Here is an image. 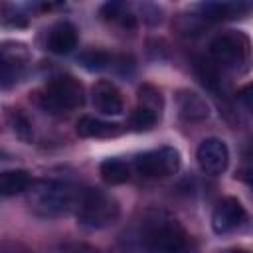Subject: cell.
<instances>
[{
  "instance_id": "cell-14",
  "label": "cell",
  "mask_w": 253,
  "mask_h": 253,
  "mask_svg": "<svg viewBox=\"0 0 253 253\" xmlns=\"http://www.w3.org/2000/svg\"><path fill=\"white\" fill-rule=\"evenodd\" d=\"M30 186H32V176L26 170L12 168L0 172V196H16L28 192Z\"/></svg>"
},
{
  "instance_id": "cell-8",
  "label": "cell",
  "mask_w": 253,
  "mask_h": 253,
  "mask_svg": "<svg viewBox=\"0 0 253 253\" xmlns=\"http://www.w3.org/2000/svg\"><path fill=\"white\" fill-rule=\"evenodd\" d=\"M247 223V211L237 198H223L211 211V229L217 235H229L239 231Z\"/></svg>"
},
{
  "instance_id": "cell-5",
  "label": "cell",
  "mask_w": 253,
  "mask_h": 253,
  "mask_svg": "<svg viewBox=\"0 0 253 253\" xmlns=\"http://www.w3.org/2000/svg\"><path fill=\"white\" fill-rule=\"evenodd\" d=\"M210 59L223 69H245L249 61V40L241 32H221L210 42Z\"/></svg>"
},
{
  "instance_id": "cell-12",
  "label": "cell",
  "mask_w": 253,
  "mask_h": 253,
  "mask_svg": "<svg viewBox=\"0 0 253 253\" xmlns=\"http://www.w3.org/2000/svg\"><path fill=\"white\" fill-rule=\"evenodd\" d=\"M178 113L184 121L196 123L210 117V107L206 99L194 91H180L178 93Z\"/></svg>"
},
{
  "instance_id": "cell-17",
  "label": "cell",
  "mask_w": 253,
  "mask_h": 253,
  "mask_svg": "<svg viewBox=\"0 0 253 253\" xmlns=\"http://www.w3.org/2000/svg\"><path fill=\"white\" fill-rule=\"evenodd\" d=\"M194 69H196V75L200 77V81L211 89V91H217L219 85H221V79H219V67L211 61V59H196L194 61Z\"/></svg>"
},
{
  "instance_id": "cell-9",
  "label": "cell",
  "mask_w": 253,
  "mask_h": 253,
  "mask_svg": "<svg viewBox=\"0 0 253 253\" xmlns=\"http://www.w3.org/2000/svg\"><path fill=\"white\" fill-rule=\"evenodd\" d=\"M196 158H198V166L204 174L219 176L225 172V168L229 164V148L221 138L210 136L200 142V146L196 150Z\"/></svg>"
},
{
  "instance_id": "cell-15",
  "label": "cell",
  "mask_w": 253,
  "mask_h": 253,
  "mask_svg": "<svg viewBox=\"0 0 253 253\" xmlns=\"http://www.w3.org/2000/svg\"><path fill=\"white\" fill-rule=\"evenodd\" d=\"M99 172L107 184H123L130 178V166L121 158H105L99 166Z\"/></svg>"
},
{
  "instance_id": "cell-20",
  "label": "cell",
  "mask_w": 253,
  "mask_h": 253,
  "mask_svg": "<svg viewBox=\"0 0 253 253\" xmlns=\"http://www.w3.org/2000/svg\"><path fill=\"white\" fill-rule=\"evenodd\" d=\"M49 253H99V249L87 243H59Z\"/></svg>"
},
{
  "instance_id": "cell-16",
  "label": "cell",
  "mask_w": 253,
  "mask_h": 253,
  "mask_svg": "<svg viewBox=\"0 0 253 253\" xmlns=\"http://www.w3.org/2000/svg\"><path fill=\"white\" fill-rule=\"evenodd\" d=\"M101 16L113 24H119L123 28H132L134 26V14H130L128 6L123 2H107L101 8Z\"/></svg>"
},
{
  "instance_id": "cell-10",
  "label": "cell",
  "mask_w": 253,
  "mask_h": 253,
  "mask_svg": "<svg viewBox=\"0 0 253 253\" xmlns=\"http://www.w3.org/2000/svg\"><path fill=\"white\" fill-rule=\"evenodd\" d=\"M91 99H93V105L95 109L101 113V115H107V117H117L125 111V101H123V95L121 91L117 89L115 83L111 81H97L91 89Z\"/></svg>"
},
{
  "instance_id": "cell-2",
  "label": "cell",
  "mask_w": 253,
  "mask_h": 253,
  "mask_svg": "<svg viewBox=\"0 0 253 253\" xmlns=\"http://www.w3.org/2000/svg\"><path fill=\"white\" fill-rule=\"evenodd\" d=\"M83 188L63 180H38L26 192L28 206L38 217H59L75 213Z\"/></svg>"
},
{
  "instance_id": "cell-18",
  "label": "cell",
  "mask_w": 253,
  "mask_h": 253,
  "mask_svg": "<svg viewBox=\"0 0 253 253\" xmlns=\"http://www.w3.org/2000/svg\"><path fill=\"white\" fill-rule=\"evenodd\" d=\"M158 123V113L152 107L138 105L130 115V126L134 130H150Z\"/></svg>"
},
{
  "instance_id": "cell-11",
  "label": "cell",
  "mask_w": 253,
  "mask_h": 253,
  "mask_svg": "<svg viewBox=\"0 0 253 253\" xmlns=\"http://www.w3.org/2000/svg\"><path fill=\"white\" fill-rule=\"evenodd\" d=\"M79 34L71 22H57L47 34V49L57 55H65L77 47Z\"/></svg>"
},
{
  "instance_id": "cell-6",
  "label": "cell",
  "mask_w": 253,
  "mask_h": 253,
  "mask_svg": "<svg viewBox=\"0 0 253 253\" xmlns=\"http://www.w3.org/2000/svg\"><path fill=\"white\" fill-rule=\"evenodd\" d=\"M134 170L144 178H164L180 168V152L172 146H158L134 156Z\"/></svg>"
},
{
  "instance_id": "cell-19",
  "label": "cell",
  "mask_w": 253,
  "mask_h": 253,
  "mask_svg": "<svg viewBox=\"0 0 253 253\" xmlns=\"http://www.w3.org/2000/svg\"><path fill=\"white\" fill-rule=\"evenodd\" d=\"M79 61L85 69L89 71H101V69H107L113 61L111 53L103 51V49H91V51H85L79 55Z\"/></svg>"
},
{
  "instance_id": "cell-23",
  "label": "cell",
  "mask_w": 253,
  "mask_h": 253,
  "mask_svg": "<svg viewBox=\"0 0 253 253\" xmlns=\"http://www.w3.org/2000/svg\"><path fill=\"white\" fill-rule=\"evenodd\" d=\"M227 253H249V251H247V249H241V247H239V249H231V251H227Z\"/></svg>"
},
{
  "instance_id": "cell-4",
  "label": "cell",
  "mask_w": 253,
  "mask_h": 253,
  "mask_svg": "<svg viewBox=\"0 0 253 253\" xmlns=\"http://www.w3.org/2000/svg\"><path fill=\"white\" fill-rule=\"evenodd\" d=\"M83 101H85L83 85L71 75H61L51 79L38 95V105L51 115L69 113L81 107Z\"/></svg>"
},
{
  "instance_id": "cell-3",
  "label": "cell",
  "mask_w": 253,
  "mask_h": 253,
  "mask_svg": "<svg viewBox=\"0 0 253 253\" xmlns=\"http://www.w3.org/2000/svg\"><path fill=\"white\" fill-rule=\"evenodd\" d=\"M119 202L105 190L83 188L79 206L75 210L77 223L85 229H105L119 219Z\"/></svg>"
},
{
  "instance_id": "cell-13",
  "label": "cell",
  "mask_w": 253,
  "mask_h": 253,
  "mask_svg": "<svg viewBox=\"0 0 253 253\" xmlns=\"http://www.w3.org/2000/svg\"><path fill=\"white\" fill-rule=\"evenodd\" d=\"M119 125L103 121L99 117H91L85 115L77 121V134L85 136V138H105V136H115L119 134Z\"/></svg>"
},
{
  "instance_id": "cell-21",
  "label": "cell",
  "mask_w": 253,
  "mask_h": 253,
  "mask_svg": "<svg viewBox=\"0 0 253 253\" xmlns=\"http://www.w3.org/2000/svg\"><path fill=\"white\" fill-rule=\"evenodd\" d=\"M14 130H16L22 138H30L32 126H30V123H28L22 115H14Z\"/></svg>"
},
{
  "instance_id": "cell-1",
  "label": "cell",
  "mask_w": 253,
  "mask_h": 253,
  "mask_svg": "<svg viewBox=\"0 0 253 253\" xmlns=\"http://www.w3.org/2000/svg\"><path fill=\"white\" fill-rule=\"evenodd\" d=\"M136 241L144 253H194V239L182 221L158 208H150L140 215Z\"/></svg>"
},
{
  "instance_id": "cell-7",
  "label": "cell",
  "mask_w": 253,
  "mask_h": 253,
  "mask_svg": "<svg viewBox=\"0 0 253 253\" xmlns=\"http://www.w3.org/2000/svg\"><path fill=\"white\" fill-rule=\"evenodd\" d=\"M30 63V51L22 42L0 43V89H10L20 81Z\"/></svg>"
},
{
  "instance_id": "cell-22",
  "label": "cell",
  "mask_w": 253,
  "mask_h": 253,
  "mask_svg": "<svg viewBox=\"0 0 253 253\" xmlns=\"http://www.w3.org/2000/svg\"><path fill=\"white\" fill-rule=\"evenodd\" d=\"M0 253H32L30 249L18 245V243H2L0 245Z\"/></svg>"
}]
</instances>
